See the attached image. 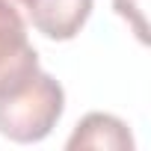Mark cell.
Returning a JSON list of instances; mask_svg holds the SVG:
<instances>
[{
  "label": "cell",
  "mask_w": 151,
  "mask_h": 151,
  "mask_svg": "<svg viewBox=\"0 0 151 151\" xmlns=\"http://www.w3.org/2000/svg\"><path fill=\"white\" fill-rule=\"evenodd\" d=\"M65 110V92L47 71H36L15 92L0 95V136L12 142L45 139Z\"/></svg>",
  "instance_id": "1"
},
{
  "label": "cell",
  "mask_w": 151,
  "mask_h": 151,
  "mask_svg": "<svg viewBox=\"0 0 151 151\" xmlns=\"http://www.w3.org/2000/svg\"><path fill=\"white\" fill-rule=\"evenodd\" d=\"M39 71V53L30 45L27 24L9 0H0V95L15 92Z\"/></svg>",
  "instance_id": "2"
},
{
  "label": "cell",
  "mask_w": 151,
  "mask_h": 151,
  "mask_svg": "<svg viewBox=\"0 0 151 151\" xmlns=\"http://www.w3.org/2000/svg\"><path fill=\"white\" fill-rule=\"evenodd\" d=\"M95 0H27L24 9L33 21V27L53 42L74 39L92 15Z\"/></svg>",
  "instance_id": "3"
},
{
  "label": "cell",
  "mask_w": 151,
  "mask_h": 151,
  "mask_svg": "<svg viewBox=\"0 0 151 151\" xmlns=\"http://www.w3.org/2000/svg\"><path fill=\"white\" fill-rule=\"evenodd\" d=\"M68 151L77 148H104V151H130L133 148V136L127 130V124L110 113H89L77 122L74 133L65 142Z\"/></svg>",
  "instance_id": "4"
},
{
  "label": "cell",
  "mask_w": 151,
  "mask_h": 151,
  "mask_svg": "<svg viewBox=\"0 0 151 151\" xmlns=\"http://www.w3.org/2000/svg\"><path fill=\"white\" fill-rule=\"evenodd\" d=\"M113 6L119 12V18H124L130 24V30L136 33V39L145 45L148 42V0H113Z\"/></svg>",
  "instance_id": "5"
},
{
  "label": "cell",
  "mask_w": 151,
  "mask_h": 151,
  "mask_svg": "<svg viewBox=\"0 0 151 151\" xmlns=\"http://www.w3.org/2000/svg\"><path fill=\"white\" fill-rule=\"evenodd\" d=\"M9 3H18V6H24V3H27V0H9Z\"/></svg>",
  "instance_id": "6"
}]
</instances>
